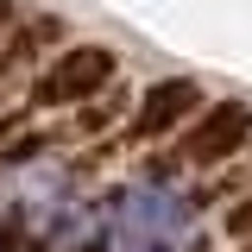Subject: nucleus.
<instances>
[{
    "mask_svg": "<svg viewBox=\"0 0 252 252\" xmlns=\"http://www.w3.org/2000/svg\"><path fill=\"white\" fill-rule=\"evenodd\" d=\"M252 145V107L246 101H215V107H202L195 126L183 132V158L195 170H215L227 158H240Z\"/></svg>",
    "mask_w": 252,
    "mask_h": 252,
    "instance_id": "obj_1",
    "label": "nucleus"
},
{
    "mask_svg": "<svg viewBox=\"0 0 252 252\" xmlns=\"http://www.w3.org/2000/svg\"><path fill=\"white\" fill-rule=\"evenodd\" d=\"M202 107V89L195 82H183V76H170V82H158V89H145V101H139V114H132V132L139 139H164L177 120H189Z\"/></svg>",
    "mask_w": 252,
    "mask_h": 252,
    "instance_id": "obj_3",
    "label": "nucleus"
},
{
    "mask_svg": "<svg viewBox=\"0 0 252 252\" xmlns=\"http://www.w3.org/2000/svg\"><path fill=\"white\" fill-rule=\"evenodd\" d=\"M246 252H252V233H246Z\"/></svg>",
    "mask_w": 252,
    "mask_h": 252,
    "instance_id": "obj_7",
    "label": "nucleus"
},
{
    "mask_svg": "<svg viewBox=\"0 0 252 252\" xmlns=\"http://www.w3.org/2000/svg\"><path fill=\"white\" fill-rule=\"evenodd\" d=\"M227 233H240V240L252 233V195H246V202H233V208H227Z\"/></svg>",
    "mask_w": 252,
    "mask_h": 252,
    "instance_id": "obj_5",
    "label": "nucleus"
},
{
    "mask_svg": "<svg viewBox=\"0 0 252 252\" xmlns=\"http://www.w3.org/2000/svg\"><path fill=\"white\" fill-rule=\"evenodd\" d=\"M126 220H132V233H152V240H164V233H177L189 215H183V202H177V195H132Z\"/></svg>",
    "mask_w": 252,
    "mask_h": 252,
    "instance_id": "obj_4",
    "label": "nucleus"
},
{
    "mask_svg": "<svg viewBox=\"0 0 252 252\" xmlns=\"http://www.w3.org/2000/svg\"><path fill=\"white\" fill-rule=\"evenodd\" d=\"M114 82V51L107 44H69L44 76H38V101H94V94Z\"/></svg>",
    "mask_w": 252,
    "mask_h": 252,
    "instance_id": "obj_2",
    "label": "nucleus"
},
{
    "mask_svg": "<svg viewBox=\"0 0 252 252\" xmlns=\"http://www.w3.org/2000/svg\"><path fill=\"white\" fill-rule=\"evenodd\" d=\"M6 26H13V0H0V32H6Z\"/></svg>",
    "mask_w": 252,
    "mask_h": 252,
    "instance_id": "obj_6",
    "label": "nucleus"
}]
</instances>
